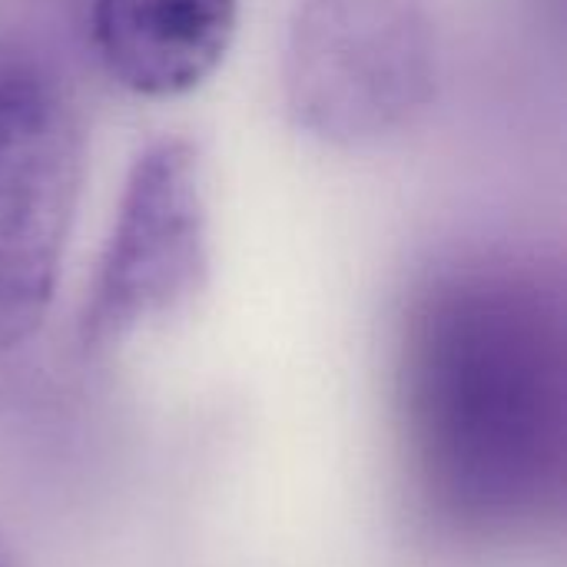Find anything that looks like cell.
<instances>
[{
  "instance_id": "6da1fadb",
  "label": "cell",
  "mask_w": 567,
  "mask_h": 567,
  "mask_svg": "<svg viewBox=\"0 0 567 567\" xmlns=\"http://www.w3.org/2000/svg\"><path fill=\"white\" fill-rule=\"evenodd\" d=\"M392 415L415 512L452 545L542 535L567 488V329L555 286L468 266L429 282L395 349Z\"/></svg>"
},
{
  "instance_id": "7a4b0ae2",
  "label": "cell",
  "mask_w": 567,
  "mask_h": 567,
  "mask_svg": "<svg viewBox=\"0 0 567 567\" xmlns=\"http://www.w3.org/2000/svg\"><path fill=\"white\" fill-rule=\"evenodd\" d=\"M435 83L419 0H306L286 50L289 110L326 140H372L412 116Z\"/></svg>"
},
{
  "instance_id": "3957f363",
  "label": "cell",
  "mask_w": 567,
  "mask_h": 567,
  "mask_svg": "<svg viewBox=\"0 0 567 567\" xmlns=\"http://www.w3.org/2000/svg\"><path fill=\"white\" fill-rule=\"evenodd\" d=\"M80 183V136L56 83L0 70V352L47 319Z\"/></svg>"
},
{
  "instance_id": "277c9868",
  "label": "cell",
  "mask_w": 567,
  "mask_h": 567,
  "mask_svg": "<svg viewBox=\"0 0 567 567\" xmlns=\"http://www.w3.org/2000/svg\"><path fill=\"white\" fill-rule=\"evenodd\" d=\"M206 272V206L189 143L163 140L136 159L100 259L80 336L113 346L196 292Z\"/></svg>"
},
{
  "instance_id": "5b68a950",
  "label": "cell",
  "mask_w": 567,
  "mask_h": 567,
  "mask_svg": "<svg viewBox=\"0 0 567 567\" xmlns=\"http://www.w3.org/2000/svg\"><path fill=\"white\" fill-rule=\"evenodd\" d=\"M90 33L116 83L153 100L183 96L223 63L236 0H93Z\"/></svg>"
},
{
  "instance_id": "8992f818",
  "label": "cell",
  "mask_w": 567,
  "mask_h": 567,
  "mask_svg": "<svg viewBox=\"0 0 567 567\" xmlns=\"http://www.w3.org/2000/svg\"><path fill=\"white\" fill-rule=\"evenodd\" d=\"M0 567H10V565H7V558H3V555H0Z\"/></svg>"
}]
</instances>
